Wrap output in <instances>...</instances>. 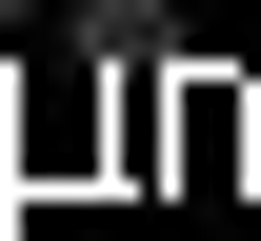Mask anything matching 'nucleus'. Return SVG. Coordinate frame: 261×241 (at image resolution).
Returning a JSON list of instances; mask_svg holds the SVG:
<instances>
[{"mask_svg":"<svg viewBox=\"0 0 261 241\" xmlns=\"http://www.w3.org/2000/svg\"><path fill=\"white\" fill-rule=\"evenodd\" d=\"M0 20H40V0H0Z\"/></svg>","mask_w":261,"mask_h":241,"instance_id":"f257e3e1","label":"nucleus"}]
</instances>
